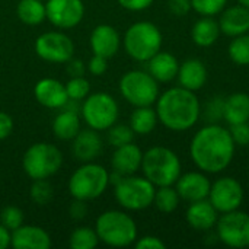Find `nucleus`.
Returning <instances> with one entry per match:
<instances>
[{
    "instance_id": "nucleus-2",
    "label": "nucleus",
    "mask_w": 249,
    "mask_h": 249,
    "mask_svg": "<svg viewBox=\"0 0 249 249\" xmlns=\"http://www.w3.org/2000/svg\"><path fill=\"white\" fill-rule=\"evenodd\" d=\"M156 114L159 123L168 130L187 131L197 124L201 115V105L196 92L177 86L159 95Z\"/></svg>"
},
{
    "instance_id": "nucleus-24",
    "label": "nucleus",
    "mask_w": 249,
    "mask_h": 249,
    "mask_svg": "<svg viewBox=\"0 0 249 249\" xmlns=\"http://www.w3.org/2000/svg\"><path fill=\"white\" fill-rule=\"evenodd\" d=\"M147 69L159 83H169L178 76L179 61L174 54L160 50L147 61Z\"/></svg>"
},
{
    "instance_id": "nucleus-6",
    "label": "nucleus",
    "mask_w": 249,
    "mask_h": 249,
    "mask_svg": "<svg viewBox=\"0 0 249 249\" xmlns=\"http://www.w3.org/2000/svg\"><path fill=\"white\" fill-rule=\"evenodd\" d=\"M109 185V172L98 163L86 162L69 179L70 196L76 200L90 201L101 197Z\"/></svg>"
},
{
    "instance_id": "nucleus-1",
    "label": "nucleus",
    "mask_w": 249,
    "mask_h": 249,
    "mask_svg": "<svg viewBox=\"0 0 249 249\" xmlns=\"http://www.w3.org/2000/svg\"><path fill=\"white\" fill-rule=\"evenodd\" d=\"M236 144L231 131L220 124L201 127L191 139L190 155L194 165L206 174H220L233 160Z\"/></svg>"
},
{
    "instance_id": "nucleus-39",
    "label": "nucleus",
    "mask_w": 249,
    "mask_h": 249,
    "mask_svg": "<svg viewBox=\"0 0 249 249\" xmlns=\"http://www.w3.org/2000/svg\"><path fill=\"white\" fill-rule=\"evenodd\" d=\"M86 69L92 76H102L108 69V58H105L102 55H98V54H93L89 58Z\"/></svg>"
},
{
    "instance_id": "nucleus-33",
    "label": "nucleus",
    "mask_w": 249,
    "mask_h": 249,
    "mask_svg": "<svg viewBox=\"0 0 249 249\" xmlns=\"http://www.w3.org/2000/svg\"><path fill=\"white\" fill-rule=\"evenodd\" d=\"M108 143L112 147H120L134 142V131L127 124H114L108 130Z\"/></svg>"
},
{
    "instance_id": "nucleus-31",
    "label": "nucleus",
    "mask_w": 249,
    "mask_h": 249,
    "mask_svg": "<svg viewBox=\"0 0 249 249\" xmlns=\"http://www.w3.org/2000/svg\"><path fill=\"white\" fill-rule=\"evenodd\" d=\"M229 58L238 66H249V34L235 36L228 48Z\"/></svg>"
},
{
    "instance_id": "nucleus-11",
    "label": "nucleus",
    "mask_w": 249,
    "mask_h": 249,
    "mask_svg": "<svg viewBox=\"0 0 249 249\" xmlns=\"http://www.w3.org/2000/svg\"><path fill=\"white\" fill-rule=\"evenodd\" d=\"M216 238L226 247L244 249L249 247V214L233 210L223 213L216 223Z\"/></svg>"
},
{
    "instance_id": "nucleus-29",
    "label": "nucleus",
    "mask_w": 249,
    "mask_h": 249,
    "mask_svg": "<svg viewBox=\"0 0 249 249\" xmlns=\"http://www.w3.org/2000/svg\"><path fill=\"white\" fill-rule=\"evenodd\" d=\"M19 20L25 25L35 26L47 19V9L42 0H19L16 7Z\"/></svg>"
},
{
    "instance_id": "nucleus-21",
    "label": "nucleus",
    "mask_w": 249,
    "mask_h": 249,
    "mask_svg": "<svg viewBox=\"0 0 249 249\" xmlns=\"http://www.w3.org/2000/svg\"><path fill=\"white\" fill-rule=\"evenodd\" d=\"M220 32L235 38L249 32V9L242 4L225 7L219 18Z\"/></svg>"
},
{
    "instance_id": "nucleus-37",
    "label": "nucleus",
    "mask_w": 249,
    "mask_h": 249,
    "mask_svg": "<svg viewBox=\"0 0 249 249\" xmlns=\"http://www.w3.org/2000/svg\"><path fill=\"white\" fill-rule=\"evenodd\" d=\"M228 0H191L193 9L201 16H216L226 7Z\"/></svg>"
},
{
    "instance_id": "nucleus-19",
    "label": "nucleus",
    "mask_w": 249,
    "mask_h": 249,
    "mask_svg": "<svg viewBox=\"0 0 249 249\" xmlns=\"http://www.w3.org/2000/svg\"><path fill=\"white\" fill-rule=\"evenodd\" d=\"M53 245L47 231L34 225H22L12 232L10 247L15 249H50Z\"/></svg>"
},
{
    "instance_id": "nucleus-48",
    "label": "nucleus",
    "mask_w": 249,
    "mask_h": 249,
    "mask_svg": "<svg viewBox=\"0 0 249 249\" xmlns=\"http://www.w3.org/2000/svg\"><path fill=\"white\" fill-rule=\"evenodd\" d=\"M238 3H239V4H242V6H245V7H248V9H249V0H238Z\"/></svg>"
},
{
    "instance_id": "nucleus-47",
    "label": "nucleus",
    "mask_w": 249,
    "mask_h": 249,
    "mask_svg": "<svg viewBox=\"0 0 249 249\" xmlns=\"http://www.w3.org/2000/svg\"><path fill=\"white\" fill-rule=\"evenodd\" d=\"M10 242H12V232L0 223V249L9 248Z\"/></svg>"
},
{
    "instance_id": "nucleus-41",
    "label": "nucleus",
    "mask_w": 249,
    "mask_h": 249,
    "mask_svg": "<svg viewBox=\"0 0 249 249\" xmlns=\"http://www.w3.org/2000/svg\"><path fill=\"white\" fill-rule=\"evenodd\" d=\"M168 9L174 16L182 18L191 12L193 6L191 0H168Z\"/></svg>"
},
{
    "instance_id": "nucleus-16",
    "label": "nucleus",
    "mask_w": 249,
    "mask_h": 249,
    "mask_svg": "<svg viewBox=\"0 0 249 249\" xmlns=\"http://www.w3.org/2000/svg\"><path fill=\"white\" fill-rule=\"evenodd\" d=\"M34 95L39 105L50 109H61L69 102L64 83L53 77H44L38 80L34 88Z\"/></svg>"
},
{
    "instance_id": "nucleus-34",
    "label": "nucleus",
    "mask_w": 249,
    "mask_h": 249,
    "mask_svg": "<svg viewBox=\"0 0 249 249\" xmlns=\"http://www.w3.org/2000/svg\"><path fill=\"white\" fill-rule=\"evenodd\" d=\"M69 101H83L90 93V83L83 76H74L64 83Z\"/></svg>"
},
{
    "instance_id": "nucleus-22",
    "label": "nucleus",
    "mask_w": 249,
    "mask_h": 249,
    "mask_svg": "<svg viewBox=\"0 0 249 249\" xmlns=\"http://www.w3.org/2000/svg\"><path fill=\"white\" fill-rule=\"evenodd\" d=\"M142 160H143L142 149L134 143H128L115 147L111 158V166L114 172L127 177V175H134L142 168Z\"/></svg>"
},
{
    "instance_id": "nucleus-28",
    "label": "nucleus",
    "mask_w": 249,
    "mask_h": 249,
    "mask_svg": "<svg viewBox=\"0 0 249 249\" xmlns=\"http://www.w3.org/2000/svg\"><path fill=\"white\" fill-rule=\"evenodd\" d=\"M159 123L156 109L152 107H136V109L131 112L130 117V127L134 131V134L139 136H147L150 134Z\"/></svg>"
},
{
    "instance_id": "nucleus-38",
    "label": "nucleus",
    "mask_w": 249,
    "mask_h": 249,
    "mask_svg": "<svg viewBox=\"0 0 249 249\" xmlns=\"http://www.w3.org/2000/svg\"><path fill=\"white\" fill-rule=\"evenodd\" d=\"M231 136L236 146H247L249 144V123L233 124L229 128Z\"/></svg>"
},
{
    "instance_id": "nucleus-13",
    "label": "nucleus",
    "mask_w": 249,
    "mask_h": 249,
    "mask_svg": "<svg viewBox=\"0 0 249 249\" xmlns=\"http://www.w3.org/2000/svg\"><path fill=\"white\" fill-rule=\"evenodd\" d=\"M207 198L220 214L233 212L244 201V187L233 177H222L212 182Z\"/></svg>"
},
{
    "instance_id": "nucleus-17",
    "label": "nucleus",
    "mask_w": 249,
    "mask_h": 249,
    "mask_svg": "<svg viewBox=\"0 0 249 249\" xmlns=\"http://www.w3.org/2000/svg\"><path fill=\"white\" fill-rule=\"evenodd\" d=\"M121 42H123V39H121L118 31L112 25H108V23H101V25L95 26L93 31L90 32V38H89L92 53L102 55L105 58L114 57L118 53Z\"/></svg>"
},
{
    "instance_id": "nucleus-14",
    "label": "nucleus",
    "mask_w": 249,
    "mask_h": 249,
    "mask_svg": "<svg viewBox=\"0 0 249 249\" xmlns=\"http://www.w3.org/2000/svg\"><path fill=\"white\" fill-rule=\"evenodd\" d=\"M47 19L58 29H71L77 26L85 16L82 0H47Z\"/></svg>"
},
{
    "instance_id": "nucleus-40",
    "label": "nucleus",
    "mask_w": 249,
    "mask_h": 249,
    "mask_svg": "<svg viewBox=\"0 0 249 249\" xmlns=\"http://www.w3.org/2000/svg\"><path fill=\"white\" fill-rule=\"evenodd\" d=\"M134 247L137 249H165L166 244L158 236L147 235L143 238H137L134 242Z\"/></svg>"
},
{
    "instance_id": "nucleus-5",
    "label": "nucleus",
    "mask_w": 249,
    "mask_h": 249,
    "mask_svg": "<svg viewBox=\"0 0 249 249\" xmlns=\"http://www.w3.org/2000/svg\"><path fill=\"white\" fill-rule=\"evenodd\" d=\"M163 36L158 25L149 20H139L128 26L123 36L125 53L136 61L146 63L160 51Z\"/></svg>"
},
{
    "instance_id": "nucleus-35",
    "label": "nucleus",
    "mask_w": 249,
    "mask_h": 249,
    "mask_svg": "<svg viewBox=\"0 0 249 249\" xmlns=\"http://www.w3.org/2000/svg\"><path fill=\"white\" fill-rule=\"evenodd\" d=\"M53 187L47 179H34L29 188V197L38 206H47L53 200Z\"/></svg>"
},
{
    "instance_id": "nucleus-4",
    "label": "nucleus",
    "mask_w": 249,
    "mask_h": 249,
    "mask_svg": "<svg viewBox=\"0 0 249 249\" xmlns=\"http://www.w3.org/2000/svg\"><path fill=\"white\" fill-rule=\"evenodd\" d=\"M99 242L112 248H125L137 239V225L125 212L108 210L99 214L95 225Z\"/></svg>"
},
{
    "instance_id": "nucleus-46",
    "label": "nucleus",
    "mask_w": 249,
    "mask_h": 249,
    "mask_svg": "<svg viewBox=\"0 0 249 249\" xmlns=\"http://www.w3.org/2000/svg\"><path fill=\"white\" fill-rule=\"evenodd\" d=\"M67 73L70 74V77H74V76H83L85 71L88 70L85 63L82 60H77V58H70L67 63Z\"/></svg>"
},
{
    "instance_id": "nucleus-9",
    "label": "nucleus",
    "mask_w": 249,
    "mask_h": 249,
    "mask_svg": "<svg viewBox=\"0 0 249 249\" xmlns=\"http://www.w3.org/2000/svg\"><path fill=\"white\" fill-rule=\"evenodd\" d=\"M120 92L133 107H152L156 104L160 92L159 82L143 70H130L120 79Z\"/></svg>"
},
{
    "instance_id": "nucleus-32",
    "label": "nucleus",
    "mask_w": 249,
    "mask_h": 249,
    "mask_svg": "<svg viewBox=\"0 0 249 249\" xmlns=\"http://www.w3.org/2000/svg\"><path fill=\"white\" fill-rule=\"evenodd\" d=\"M99 238L95 229L90 228H77L71 232L69 245L71 249H93L98 247Z\"/></svg>"
},
{
    "instance_id": "nucleus-20",
    "label": "nucleus",
    "mask_w": 249,
    "mask_h": 249,
    "mask_svg": "<svg viewBox=\"0 0 249 249\" xmlns=\"http://www.w3.org/2000/svg\"><path fill=\"white\" fill-rule=\"evenodd\" d=\"M185 219L190 228L200 232H209L213 228H216L219 212L214 209V206L209 201V198L198 200L194 203H190Z\"/></svg>"
},
{
    "instance_id": "nucleus-26",
    "label": "nucleus",
    "mask_w": 249,
    "mask_h": 249,
    "mask_svg": "<svg viewBox=\"0 0 249 249\" xmlns=\"http://www.w3.org/2000/svg\"><path fill=\"white\" fill-rule=\"evenodd\" d=\"M220 26L213 16H203L200 18L191 28V38L193 42L201 48H209L214 45L220 36Z\"/></svg>"
},
{
    "instance_id": "nucleus-44",
    "label": "nucleus",
    "mask_w": 249,
    "mask_h": 249,
    "mask_svg": "<svg viewBox=\"0 0 249 249\" xmlns=\"http://www.w3.org/2000/svg\"><path fill=\"white\" fill-rule=\"evenodd\" d=\"M69 214L71 219L74 220H82L86 217L88 214V206H86V201H82V200H76L70 204L69 207Z\"/></svg>"
},
{
    "instance_id": "nucleus-27",
    "label": "nucleus",
    "mask_w": 249,
    "mask_h": 249,
    "mask_svg": "<svg viewBox=\"0 0 249 249\" xmlns=\"http://www.w3.org/2000/svg\"><path fill=\"white\" fill-rule=\"evenodd\" d=\"M80 117L76 109H64L53 121V133L60 140H73L80 131Z\"/></svg>"
},
{
    "instance_id": "nucleus-23",
    "label": "nucleus",
    "mask_w": 249,
    "mask_h": 249,
    "mask_svg": "<svg viewBox=\"0 0 249 249\" xmlns=\"http://www.w3.org/2000/svg\"><path fill=\"white\" fill-rule=\"evenodd\" d=\"M207 76H209L207 67L201 60L187 58L182 64H179L177 79L179 82V86L197 92L206 85Z\"/></svg>"
},
{
    "instance_id": "nucleus-8",
    "label": "nucleus",
    "mask_w": 249,
    "mask_h": 249,
    "mask_svg": "<svg viewBox=\"0 0 249 249\" xmlns=\"http://www.w3.org/2000/svg\"><path fill=\"white\" fill-rule=\"evenodd\" d=\"M156 187L144 177L127 175L114 185L117 203L128 212H140L153 204Z\"/></svg>"
},
{
    "instance_id": "nucleus-7",
    "label": "nucleus",
    "mask_w": 249,
    "mask_h": 249,
    "mask_svg": "<svg viewBox=\"0 0 249 249\" xmlns=\"http://www.w3.org/2000/svg\"><path fill=\"white\" fill-rule=\"evenodd\" d=\"M63 165L61 150L51 143H35L29 146L22 158L25 174L34 179H48Z\"/></svg>"
},
{
    "instance_id": "nucleus-15",
    "label": "nucleus",
    "mask_w": 249,
    "mask_h": 249,
    "mask_svg": "<svg viewBox=\"0 0 249 249\" xmlns=\"http://www.w3.org/2000/svg\"><path fill=\"white\" fill-rule=\"evenodd\" d=\"M212 182L207 178L206 172H187L181 174V177L175 182V190L178 191L181 200L194 203L198 200H204L209 197Z\"/></svg>"
},
{
    "instance_id": "nucleus-12",
    "label": "nucleus",
    "mask_w": 249,
    "mask_h": 249,
    "mask_svg": "<svg viewBox=\"0 0 249 249\" xmlns=\"http://www.w3.org/2000/svg\"><path fill=\"white\" fill-rule=\"evenodd\" d=\"M35 53L47 63L66 64L74 55V44L64 32L48 31L35 39Z\"/></svg>"
},
{
    "instance_id": "nucleus-10",
    "label": "nucleus",
    "mask_w": 249,
    "mask_h": 249,
    "mask_svg": "<svg viewBox=\"0 0 249 249\" xmlns=\"http://www.w3.org/2000/svg\"><path fill=\"white\" fill-rule=\"evenodd\" d=\"M120 109L115 98L107 92L89 93L82 104V117L88 127L105 131L118 120Z\"/></svg>"
},
{
    "instance_id": "nucleus-36",
    "label": "nucleus",
    "mask_w": 249,
    "mask_h": 249,
    "mask_svg": "<svg viewBox=\"0 0 249 249\" xmlns=\"http://www.w3.org/2000/svg\"><path fill=\"white\" fill-rule=\"evenodd\" d=\"M23 219H25L23 212L16 206H7L0 210V223L4 228H7L10 232H13L19 226H22Z\"/></svg>"
},
{
    "instance_id": "nucleus-45",
    "label": "nucleus",
    "mask_w": 249,
    "mask_h": 249,
    "mask_svg": "<svg viewBox=\"0 0 249 249\" xmlns=\"http://www.w3.org/2000/svg\"><path fill=\"white\" fill-rule=\"evenodd\" d=\"M13 131V120L7 112L0 111V140L7 139Z\"/></svg>"
},
{
    "instance_id": "nucleus-3",
    "label": "nucleus",
    "mask_w": 249,
    "mask_h": 249,
    "mask_svg": "<svg viewBox=\"0 0 249 249\" xmlns=\"http://www.w3.org/2000/svg\"><path fill=\"white\" fill-rule=\"evenodd\" d=\"M144 178H147L155 187L175 185L181 177V160L178 155L165 146L150 147L143 153L142 168Z\"/></svg>"
},
{
    "instance_id": "nucleus-25",
    "label": "nucleus",
    "mask_w": 249,
    "mask_h": 249,
    "mask_svg": "<svg viewBox=\"0 0 249 249\" xmlns=\"http://www.w3.org/2000/svg\"><path fill=\"white\" fill-rule=\"evenodd\" d=\"M223 120L229 125L249 123V95L245 92H235L225 99Z\"/></svg>"
},
{
    "instance_id": "nucleus-30",
    "label": "nucleus",
    "mask_w": 249,
    "mask_h": 249,
    "mask_svg": "<svg viewBox=\"0 0 249 249\" xmlns=\"http://www.w3.org/2000/svg\"><path fill=\"white\" fill-rule=\"evenodd\" d=\"M181 203V197L172 185L166 187H156L155 198H153V206L163 214H171L174 213Z\"/></svg>"
},
{
    "instance_id": "nucleus-43",
    "label": "nucleus",
    "mask_w": 249,
    "mask_h": 249,
    "mask_svg": "<svg viewBox=\"0 0 249 249\" xmlns=\"http://www.w3.org/2000/svg\"><path fill=\"white\" fill-rule=\"evenodd\" d=\"M118 4L130 12H142L149 9L155 0H117Z\"/></svg>"
},
{
    "instance_id": "nucleus-18",
    "label": "nucleus",
    "mask_w": 249,
    "mask_h": 249,
    "mask_svg": "<svg viewBox=\"0 0 249 249\" xmlns=\"http://www.w3.org/2000/svg\"><path fill=\"white\" fill-rule=\"evenodd\" d=\"M102 147L104 143L99 131L89 127L86 130H80L77 136L73 139L71 152L79 162L86 163V162H93L96 158H99Z\"/></svg>"
},
{
    "instance_id": "nucleus-42",
    "label": "nucleus",
    "mask_w": 249,
    "mask_h": 249,
    "mask_svg": "<svg viewBox=\"0 0 249 249\" xmlns=\"http://www.w3.org/2000/svg\"><path fill=\"white\" fill-rule=\"evenodd\" d=\"M223 107H225V99L222 98H217L207 105V115L210 118V123L223 120Z\"/></svg>"
}]
</instances>
